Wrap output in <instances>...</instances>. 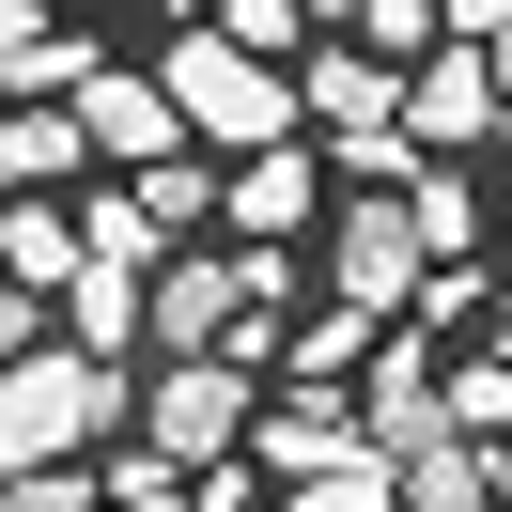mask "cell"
<instances>
[{
    "mask_svg": "<svg viewBox=\"0 0 512 512\" xmlns=\"http://www.w3.org/2000/svg\"><path fill=\"white\" fill-rule=\"evenodd\" d=\"M156 94H171V125H187V140H233V156H264V140H311V125H295V78H280V63H249L218 16H187V32H171Z\"/></svg>",
    "mask_w": 512,
    "mask_h": 512,
    "instance_id": "obj_1",
    "label": "cell"
},
{
    "mask_svg": "<svg viewBox=\"0 0 512 512\" xmlns=\"http://www.w3.org/2000/svg\"><path fill=\"white\" fill-rule=\"evenodd\" d=\"M125 419V373L78 342H32V357H0V481L16 466H63L78 435H109Z\"/></svg>",
    "mask_w": 512,
    "mask_h": 512,
    "instance_id": "obj_2",
    "label": "cell"
},
{
    "mask_svg": "<svg viewBox=\"0 0 512 512\" xmlns=\"http://www.w3.org/2000/svg\"><path fill=\"white\" fill-rule=\"evenodd\" d=\"M295 125H326V156H357L373 187L419 171V140H404V63H373V47H342V32L295 63Z\"/></svg>",
    "mask_w": 512,
    "mask_h": 512,
    "instance_id": "obj_3",
    "label": "cell"
},
{
    "mask_svg": "<svg viewBox=\"0 0 512 512\" xmlns=\"http://www.w3.org/2000/svg\"><path fill=\"white\" fill-rule=\"evenodd\" d=\"M249 357H171L156 388H140V450H156V466H233V450H249Z\"/></svg>",
    "mask_w": 512,
    "mask_h": 512,
    "instance_id": "obj_4",
    "label": "cell"
},
{
    "mask_svg": "<svg viewBox=\"0 0 512 512\" xmlns=\"http://www.w3.org/2000/svg\"><path fill=\"white\" fill-rule=\"evenodd\" d=\"M140 342H171V357H233V342H249V357H264L249 249H187V264H156V280H140Z\"/></svg>",
    "mask_w": 512,
    "mask_h": 512,
    "instance_id": "obj_5",
    "label": "cell"
},
{
    "mask_svg": "<svg viewBox=\"0 0 512 512\" xmlns=\"http://www.w3.org/2000/svg\"><path fill=\"white\" fill-rule=\"evenodd\" d=\"M326 280H342V311H357V326L419 311V280H435V264H419V218H404V202H357V218H326Z\"/></svg>",
    "mask_w": 512,
    "mask_h": 512,
    "instance_id": "obj_6",
    "label": "cell"
},
{
    "mask_svg": "<svg viewBox=\"0 0 512 512\" xmlns=\"http://www.w3.org/2000/svg\"><path fill=\"white\" fill-rule=\"evenodd\" d=\"M249 466H264V481H326V466H373V435H357L342 388H295V404L249 419Z\"/></svg>",
    "mask_w": 512,
    "mask_h": 512,
    "instance_id": "obj_7",
    "label": "cell"
},
{
    "mask_svg": "<svg viewBox=\"0 0 512 512\" xmlns=\"http://www.w3.org/2000/svg\"><path fill=\"white\" fill-rule=\"evenodd\" d=\"M78 140H94V156H125V171H156V156H187V125H171V94H156V78H125V63H94V78H78Z\"/></svg>",
    "mask_w": 512,
    "mask_h": 512,
    "instance_id": "obj_8",
    "label": "cell"
},
{
    "mask_svg": "<svg viewBox=\"0 0 512 512\" xmlns=\"http://www.w3.org/2000/svg\"><path fill=\"white\" fill-rule=\"evenodd\" d=\"M481 125H497V78H481V47H435V63L404 78V140H419V156H466Z\"/></svg>",
    "mask_w": 512,
    "mask_h": 512,
    "instance_id": "obj_9",
    "label": "cell"
},
{
    "mask_svg": "<svg viewBox=\"0 0 512 512\" xmlns=\"http://www.w3.org/2000/svg\"><path fill=\"white\" fill-rule=\"evenodd\" d=\"M78 78H94V47H78L63 16H16V0H0V94H16V109H63Z\"/></svg>",
    "mask_w": 512,
    "mask_h": 512,
    "instance_id": "obj_10",
    "label": "cell"
},
{
    "mask_svg": "<svg viewBox=\"0 0 512 512\" xmlns=\"http://www.w3.org/2000/svg\"><path fill=\"white\" fill-rule=\"evenodd\" d=\"M233 233H249V249H280L295 218H311V140H264V156H233Z\"/></svg>",
    "mask_w": 512,
    "mask_h": 512,
    "instance_id": "obj_11",
    "label": "cell"
},
{
    "mask_svg": "<svg viewBox=\"0 0 512 512\" xmlns=\"http://www.w3.org/2000/svg\"><path fill=\"white\" fill-rule=\"evenodd\" d=\"M497 497V450L435 435V450H388V512H481Z\"/></svg>",
    "mask_w": 512,
    "mask_h": 512,
    "instance_id": "obj_12",
    "label": "cell"
},
{
    "mask_svg": "<svg viewBox=\"0 0 512 512\" xmlns=\"http://www.w3.org/2000/svg\"><path fill=\"white\" fill-rule=\"evenodd\" d=\"M140 280H156V264H94V249H78V280H63V342H78V357H125V342H140Z\"/></svg>",
    "mask_w": 512,
    "mask_h": 512,
    "instance_id": "obj_13",
    "label": "cell"
},
{
    "mask_svg": "<svg viewBox=\"0 0 512 512\" xmlns=\"http://www.w3.org/2000/svg\"><path fill=\"white\" fill-rule=\"evenodd\" d=\"M94 171V140H78V109H0V187L32 202V187H78Z\"/></svg>",
    "mask_w": 512,
    "mask_h": 512,
    "instance_id": "obj_14",
    "label": "cell"
},
{
    "mask_svg": "<svg viewBox=\"0 0 512 512\" xmlns=\"http://www.w3.org/2000/svg\"><path fill=\"white\" fill-rule=\"evenodd\" d=\"M0 280H16V295H63L78 280V218H63V202H0Z\"/></svg>",
    "mask_w": 512,
    "mask_h": 512,
    "instance_id": "obj_15",
    "label": "cell"
},
{
    "mask_svg": "<svg viewBox=\"0 0 512 512\" xmlns=\"http://www.w3.org/2000/svg\"><path fill=\"white\" fill-rule=\"evenodd\" d=\"M435 404H450V435H466V450H512V357L481 342L466 373H435Z\"/></svg>",
    "mask_w": 512,
    "mask_h": 512,
    "instance_id": "obj_16",
    "label": "cell"
},
{
    "mask_svg": "<svg viewBox=\"0 0 512 512\" xmlns=\"http://www.w3.org/2000/svg\"><path fill=\"white\" fill-rule=\"evenodd\" d=\"M404 218H419V264H466V249H481V202H466V171H404Z\"/></svg>",
    "mask_w": 512,
    "mask_h": 512,
    "instance_id": "obj_17",
    "label": "cell"
},
{
    "mask_svg": "<svg viewBox=\"0 0 512 512\" xmlns=\"http://www.w3.org/2000/svg\"><path fill=\"white\" fill-rule=\"evenodd\" d=\"M342 47H373V63H435V0H357Z\"/></svg>",
    "mask_w": 512,
    "mask_h": 512,
    "instance_id": "obj_18",
    "label": "cell"
},
{
    "mask_svg": "<svg viewBox=\"0 0 512 512\" xmlns=\"http://www.w3.org/2000/svg\"><path fill=\"white\" fill-rule=\"evenodd\" d=\"M125 202H140V218H156V233H202V202H218V187H202V171H187V156H156V171H140V187H125Z\"/></svg>",
    "mask_w": 512,
    "mask_h": 512,
    "instance_id": "obj_19",
    "label": "cell"
},
{
    "mask_svg": "<svg viewBox=\"0 0 512 512\" xmlns=\"http://www.w3.org/2000/svg\"><path fill=\"white\" fill-rule=\"evenodd\" d=\"M280 512H388V450H373V466H326V481H295Z\"/></svg>",
    "mask_w": 512,
    "mask_h": 512,
    "instance_id": "obj_20",
    "label": "cell"
},
{
    "mask_svg": "<svg viewBox=\"0 0 512 512\" xmlns=\"http://www.w3.org/2000/svg\"><path fill=\"white\" fill-rule=\"evenodd\" d=\"M218 32H233V47H249V63H280V47H295V32H311V16H295V0H218Z\"/></svg>",
    "mask_w": 512,
    "mask_h": 512,
    "instance_id": "obj_21",
    "label": "cell"
},
{
    "mask_svg": "<svg viewBox=\"0 0 512 512\" xmlns=\"http://www.w3.org/2000/svg\"><path fill=\"white\" fill-rule=\"evenodd\" d=\"M0 512H94V481H78V466H16V481H0Z\"/></svg>",
    "mask_w": 512,
    "mask_h": 512,
    "instance_id": "obj_22",
    "label": "cell"
},
{
    "mask_svg": "<svg viewBox=\"0 0 512 512\" xmlns=\"http://www.w3.org/2000/svg\"><path fill=\"white\" fill-rule=\"evenodd\" d=\"M357 342H373V326H357V311H326V326H311V342H295V388H326V373H342V357H357Z\"/></svg>",
    "mask_w": 512,
    "mask_h": 512,
    "instance_id": "obj_23",
    "label": "cell"
},
{
    "mask_svg": "<svg viewBox=\"0 0 512 512\" xmlns=\"http://www.w3.org/2000/svg\"><path fill=\"white\" fill-rule=\"evenodd\" d=\"M47 342V295H16V280H0V357H32Z\"/></svg>",
    "mask_w": 512,
    "mask_h": 512,
    "instance_id": "obj_24",
    "label": "cell"
},
{
    "mask_svg": "<svg viewBox=\"0 0 512 512\" xmlns=\"http://www.w3.org/2000/svg\"><path fill=\"white\" fill-rule=\"evenodd\" d=\"M481 47V78H497V109H512V16H497V32H466Z\"/></svg>",
    "mask_w": 512,
    "mask_h": 512,
    "instance_id": "obj_25",
    "label": "cell"
},
{
    "mask_svg": "<svg viewBox=\"0 0 512 512\" xmlns=\"http://www.w3.org/2000/svg\"><path fill=\"white\" fill-rule=\"evenodd\" d=\"M497 512H512V450H497Z\"/></svg>",
    "mask_w": 512,
    "mask_h": 512,
    "instance_id": "obj_26",
    "label": "cell"
},
{
    "mask_svg": "<svg viewBox=\"0 0 512 512\" xmlns=\"http://www.w3.org/2000/svg\"><path fill=\"white\" fill-rule=\"evenodd\" d=\"M497 357H512V295H497Z\"/></svg>",
    "mask_w": 512,
    "mask_h": 512,
    "instance_id": "obj_27",
    "label": "cell"
},
{
    "mask_svg": "<svg viewBox=\"0 0 512 512\" xmlns=\"http://www.w3.org/2000/svg\"><path fill=\"white\" fill-rule=\"evenodd\" d=\"M16 16H47V0H16Z\"/></svg>",
    "mask_w": 512,
    "mask_h": 512,
    "instance_id": "obj_28",
    "label": "cell"
}]
</instances>
